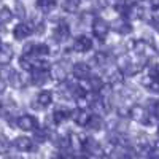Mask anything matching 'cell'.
Instances as JSON below:
<instances>
[{"label":"cell","instance_id":"cell-17","mask_svg":"<svg viewBox=\"0 0 159 159\" xmlns=\"http://www.w3.org/2000/svg\"><path fill=\"white\" fill-rule=\"evenodd\" d=\"M35 100L42 108H46L52 103V100H54V94H52V91H49V89H42V91H38Z\"/></svg>","mask_w":159,"mask_h":159},{"label":"cell","instance_id":"cell-33","mask_svg":"<svg viewBox=\"0 0 159 159\" xmlns=\"http://www.w3.org/2000/svg\"><path fill=\"white\" fill-rule=\"evenodd\" d=\"M5 89H7V83L0 81V94H3V92H5Z\"/></svg>","mask_w":159,"mask_h":159},{"label":"cell","instance_id":"cell-15","mask_svg":"<svg viewBox=\"0 0 159 159\" xmlns=\"http://www.w3.org/2000/svg\"><path fill=\"white\" fill-rule=\"evenodd\" d=\"M13 57H15V51L8 43L0 45V67H7L11 64Z\"/></svg>","mask_w":159,"mask_h":159},{"label":"cell","instance_id":"cell-20","mask_svg":"<svg viewBox=\"0 0 159 159\" xmlns=\"http://www.w3.org/2000/svg\"><path fill=\"white\" fill-rule=\"evenodd\" d=\"M103 78L99 76V75H89V78H86V84L89 88V91L92 92H97L102 86H103Z\"/></svg>","mask_w":159,"mask_h":159},{"label":"cell","instance_id":"cell-1","mask_svg":"<svg viewBox=\"0 0 159 159\" xmlns=\"http://www.w3.org/2000/svg\"><path fill=\"white\" fill-rule=\"evenodd\" d=\"M69 70H72V64L69 61H61L54 65H49V78H52L54 81L62 83L67 80L69 76Z\"/></svg>","mask_w":159,"mask_h":159},{"label":"cell","instance_id":"cell-14","mask_svg":"<svg viewBox=\"0 0 159 159\" xmlns=\"http://www.w3.org/2000/svg\"><path fill=\"white\" fill-rule=\"evenodd\" d=\"M92 48V40L88 35H80L73 40V51L76 52H88Z\"/></svg>","mask_w":159,"mask_h":159},{"label":"cell","instance_id":"cell-8","mask_svg":"<svg viewBox=\"0 0 159 159\" xmlns=\"http://www.w3.org/2000/svg\"><path fill=\"white\" fill-rule=\"evenodd\" d=\"M70 108H67L65 105H57V107L52 110V113H51V119H52V123H54L56 126L57 124H62V123H65L67 119L70 118Z\"/></svg>","mask_w":159,"mask_h":159},{"label":"cell","instance_id":"cell-18","mask_svg":"<svg viewBox=\"0 0 159 159\" xmlns=\"http://www.w3.org/2000/svg\"><path fill=\"white\" fill-rule=\"evenodd\" d=\"M103 126H105V121H103L102 116L91 115V116H89V121H88V124H86V129H88L89 132H99V130H102Z\"/></svg>","mask_w":159,"mask_h":159},{"label":"cell","instance_id":"cell-23","mask_svg":"<svg viewBox=\"0 0 159 159\" xmlns=\"http://www.w3.org/2000/svg\"><path fill=\"white\" fill-rule=\"evenodd\" d=\"M83 137L80 134H75V132H70L69 134V142H70V148L73 150H83Z\"/></svg>","mask_w":159,"mask_h":159},{"label":"cell","instance_id":"cell-31","mask_svg":"<svg viewBox=\"0 0 159 159\" xmlns=\"http://www.w3.org/2000/svg\"><path fill=\"white\" fill-rule=\"evenodd\" d=\"M150 5H151V10L159 8V0H150Z\"/></svg>","mask_w":159,"mask_h":159},{"label":"cell","instance_id":"cell-3","mask_svg":"<svg viewBox=\"0 0 159 159\" xmlns=\"http://www.w3.org/2000/svg\"><path fill=\"white\" fill-rule=\"evenodd\" d=\"M148 110L145 108V105H140V103H134L132 107L129 108V118L135 123H140V124H147L148 121Z\"/></svg>","mask_w":159,"mask_h":159},{"label":"cell","instance_id":"cell-11","mask_svg":"<svg viewBox=\"0 0 159 159\" xmlns=\"http://www.w3.org/2000/svg\"><path fill=\"white\" fill-rule=\"evenodd\" d=\"M49 80H51V78H49V72H48V70H42V69L32 70V75H30V84L42 88V86H45V84L49 81Z\"/></svg>","mask_w":159,"mask_h":159},{"label":"cell","instance_id":"cell-21","mask_svg":"<svg viewBox=\"0 0 159 159\" xmlns=\"http://www.w3.org/2000/svg\"><path fill=\"white\" fill-rule=\"evenodd\" d=\"M49 134L51 132L48 130V129H35L34 130V139H32V142L35 143V145H42V143H46L48 140H49Z\"/></svg>","mask_w":159,"mask_h":159},{"label":"cell","instance_id":"cell-5","mask_svg":"<svg viewBox=\"0 0 159 159\" xmlns=\"http://www.w3.org/2000/svg\"><path fill=\"white\" fill-rule=\"evenodd\" d=\"M108 32H110V24L105 21V19L96 18L94 21H92V34H94V37L99 38L100 42L107 38Z\"/></svg>","mask_w":159,"mask_h":159},{"label":"cell","instance_id":"cell-13","mask_svg":"<svg viewBox=\"0 0 159 159\" xmlns=\"http://www.w3.org/2000/svg\"><path fill=\"white\" fill-rule=\"evenodd\" d=\"M54 40L57 43H64V42H67V40L70 38V27H69V24L67 22H59L56 25V29H54Z\"/></svg>","mask_w":159,"mask_h":159},{"label":"cell","instance_id":"cell-26","mask_svg":"<svg viewBox=\"0 0 159 159\" xmlns=\"http://www.w3.org/2000/svg\"><path fill=\"white\" fill-rule=\"evenodd\" d=\"M15 72L10 65H7V67H2L0 69V81H3V83H7L8 84V80H10V76H11V73Z\"/></svg>","mask_w":159,"mask_h":159},{"label":"cell","instance_id":"cell-29","mask_svg":"<svg viewBox=\"0 0 159 159\" xmlns=\"http://www.w3.org/2000/svg\"><path fill=\"white\" fill-rule=\"evenodd\" d=\"M151 81H153V80H151L148 75H145V76H142V78H140V84H142V86H145V88H148V86L151 84Z\"/></svg>","mask_w":159,"mask_h":159},{"label":"cell","instance_id":"cell-32","mask_svg":"<svg viewBox=\"0 0 159 159\" xmlns=\"http://www.w3.org/2000/svg\"><path fill=\"white\" fill-rule=\"evenodd\" d=\"M30 108H32V110H42V107L37 103V100H34V102L30 103Z\"/></svg>","mask_w":159,"mask_h":159},{"label":"cell","instance_id":"cell-27","mask_svg":"<svg viewBox=\"0 0 159 159\" xmlns=\"http://www.w3.org/2000/svg\"><path fill=\"white\" fill-rule=\"evenodd\" d=\"M10 147H11L10 140H8V139L3 135V134H0V154H5V153H8Z\"/></svg>","mask_w":159,"mask_h":159},{"label":"cell","instance_id":"cell-4","mask_svg":"<svg viewBox=\"0 0 159 159\" xmlns=\"http://www.w3.org/2000/svg\"><path fill=\"white\" fill-rule=\"evenodd\" d=\"M15 124L18 129L24 130V132H30V130H35L38 127V123L35 116L32 115H19L16 119H15Z\"/></svg>","mask_w":159,"mask_h":159},{"label":"cell","instance_id":"cell-36","mask_svg":"<svg viewBox=\"0 0 159 159\" xmlns=\"http://www.w3.org/2000/svg\"><path fill=\"white\" fill-rule=\"evenodd\" d=\"M7 159H11V157H7Z\"/></svg>","mask_w":159,"mask_h":159},{"label":"cell","instance_id":"cell-35","mask_svg":"<svg viewBox=\"0 0 159 159\" xmlns=\"http://www.w3.org/2000/svg\"><path fill=\"white\" fill-rule=\"evenodd\" d=\"M11 159H24V157H19V156H15V157H11Z\"/></svg>","mask_w":159,"mask_h":159},{"label":"cell","instance_id":"cell-30","mask_svg":"<svg viewBox=\"0 0 159 159\" xmlns=\"http://www.w3.org/2000/svg\"><path fill=\"white\" fill-rule=\"evenodd\" d=\"M148 89L151 92H156V94H159V83L157 81H151V84L148 86Z\"/></svg>","mask_w":159,"mask_h":159},{"label":"cell","instance_id":"cell-10","mask_svg":"<svg viewBox=\"0 0 159 159\" xmlns=\"http://www.w3.org/2000/svg\"><path fill=\"white\" fill-rule=\"evenodd\" d=\"M91 111L89 110H83V108H75L70 111V118L73 119V123L80 127H86L88 121H89Z\"/></svg>","mask_w":159,"mask_h":159},{"label":"cell","instance_id":"cell-6","mask_svg":"<svg viewBox=\"0 0 159 159\" xmlns=\"http://www.w3.org/2000/svg\"><path fill=\"white\" fill-rule=\"evenodd\" d=\"M8 84L13 88V89H24L25 86H29L30 84V76L27 75H24L21 72H13L10 80H8Z\"/></svg>","mask_w":159,"mask_h":159},{"label":"cell","instance_id":"cell-37","mask_svg":"<svg viewBox=\"0 0 159 159\" xmlns=\"http://www.w3.org/2000/svg\"><path fill=\"white\" fill-rule=\"evenodd\" d=\"M0 29H2V25H0Z\"/></svg>","mask_w":159,"mask_h":159},{"label":"cell","instance_id":"cell-7","mask_svg":"<svg viewBox=\"0 0 159 159\" xmlns=\"http://www.w3.org/2000/svg\"><path fill=\"white\" fill-rule=\"evenodd\" d=\"M72 73H73L75 80L83 81V80L89 78V75H91V65L86 62H75V64H72Z\"/></svg>","mask_w":159,"mask_h":159},{"label":"cell","instance_id":"cell-34","mask_svg":"<svg viewBox=\"0 0 159 159\" xmlns=\"http://www.w3.org/2000/svg\"><path fill=\"white\" fill-rule=\"evenodd\" d=\"M153 27H154V29L159 32V22H154V24H153Z\"/></svg>","mask_w":159,"mask_h":159},{"label":"cell","instance_id":"cell-22","mask_svg":"<svg viewBox=\"0 0 159 159\" xmlns=\"http://www.w3.org/2000/svg\"><path fill=\"white\" fill-rule=\"evenodd\" d=\"M35 7L42 11V13H49L54 10L56 7V0H37Z\"/></svg>","mask_w":159,"mask_h":159},{"label":"cell","instance_id":"cell-2","mask_svg":"<svg viewBox=\"0 0 159 159\" xmlns=\"http://www.w3.org/2000/svg\"><path fill=\"white\" fill-rule=\"evenodd\" d=\"M86 156H91V157H102L105 154V150L102 147V143L97 142L96 139L92 137H86L83 140V150H81Z\"/></svg>","mask_w":159,"mask_h":159},{"label":"cell","instance_id":"cell-9","mask_svg":"<svg viewBox=\"0 0 159 159\" xmlns=\"http://www.w3.org/2000/svg\"><path fill=\"white\" fill-rule=\"evenodd\" d=\"M13 147H15L18 151H21V153H29V151H34V150H35V143L32 142L30 137L21 135V137H16V139H15V142H13Z\"/></svg>","mask_w":159,"mask_h":159},{"label":"cell","instance_id":"cell-16","mask_svg":"<svg viewBox=\"0 0 159 159\" xmlns=\"http://www.w3.org/2000/svg\"><path fill=\"white\" fill-rule=\"evenodd\" d=\"M111 27H113V30L118 32L119 35H127V34L132 32L130 21L126 19V18H123V16H121V18H118V19H115L113 24H111Z\"/></svg>","mask_w":159,"mask_h":159},{"label":"cell","instance_id":"cell-19","mask_svg":"<svg viewBox=\"0 0 159 159\" xmlns=\"http://www.w3.org/2000/svg\"><path fill=\"white\" fill-rule=\"evenodd\" d=\"M132 64V57L127 54V52H123V54H118L115 57V65L119 72H124L129 65Z\"/></svg>","mask_w":159,"mask_h":159},{"label":"cell","instance_id":"cell-24","mask_svg":"<svg viewBox=\"0 0 159 159\" xmlns=\"http://www.w3.org/2000/svg\"><path fill=\"white\" fill-rule=\"evenodd\" d=\"M80 3H81V0H64L62 8L67 13H76L78 8H80Z\"/></svg>","mask_w":159,"mask_h":159},{"label":"cell","instance_id":"cell-12","mask_svg":"<svg viewBox=\"0 0 159 159\" xmlns=\"http://www.w3.org/2000/svg\"><path fill=\"white\" fill-rule=\"evenodd\" d=\"M34 34L32 27H30V24L29 22H19L15 29H13V37H15L16 40H25V38H29L30 35Z\"/></svg>","mask_w":159,"mask_h":159},{"label":"cell","instance_id":"cell-25","mask_svg":"<svg viewBox=\"0 0 159 159\" xmlns=\"http://www.w3.org/2000/svg\"><path fill=\"white\" fill-rule=\"evenodd\" d=\"M11 18H13L11 10H10V8H7V7H0V25H3V24L10 22V21H11Z\"/></svg>","mask_w":159,"mask_h":159},{"label":"cell","instance_id":"cell-28","mask_svg":"<svg viewBox=\"0 0 159 159\" xmlns=\"http://www.w3.org/2000/svg\"><path fill=\"white\" fill-rule=\"evenodd\" d=\"M15 16H18V18L25 16V7L21 2H16V5H15Z\"/></svg>","mask_w":159,"mask_h":159}]
</instances>
